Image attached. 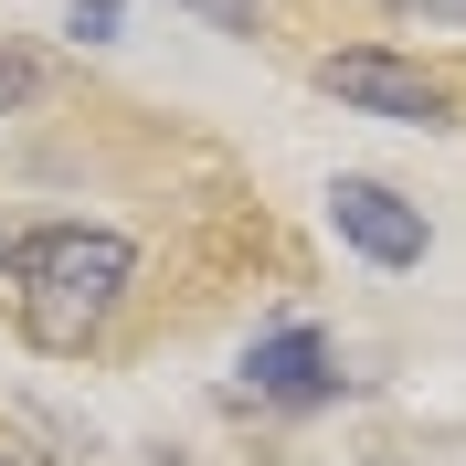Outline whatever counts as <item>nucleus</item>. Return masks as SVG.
I'll use <instances>...</instances> for the list:
<instances>
[{
	"mask_svg": "<svg viewBox=\"0 0 466 466\" xmlns=\"http://www.w3.org/2000/svg\"><path fill=\"white\" fill-rule=\"evenodd\" d=\"M138 287V244L106 223H43L11 244V308H22V339L54 350V360H86L96 339L116 329Z\"/></svg>",
	"mask_w": 466,
	"mask_h": 466,
	"instance_id": "f257e3e1",
	"label": "nucleus"
},
{
	"mask_svg": "<svg viewBox=\"0 0 466 466\" xmlns=\"http://www.w3.org/2000/svg\"><path fill=\"white\" fill-rule=\"evenodd\" d=\"M319 96H339V106H360V116H392V127H456V86H445L435 64L381 54V43L319 54Z\"/></svg>",
	"mask_w": 466,
	"mask_h": 466,
	"instance_id": "f03ea898",
	"label": "nucleus"
},
{
	"mask_svg": "<svg viewBox=\"0 0 466 466\" xmlns=\"http://www.w3.org/2000/svg\"><path fill=\"white\" fill-rule=\"evenodd\" d=\"M329 223H339L350 255H371V265H424V244H435V223L392 191V180H329Z\"/></svg>",
	"mask_w": 466,
	"mask_h": 466,
	"instance_id": "7ed1b4c3",
	"label": "nucleus"
},
{
	"mask_svg": "<svg viewBox=\"0 0 466 466\" xmlns=\"http://www.w3.org/2000/svg\"><path fill=\"white\" fill-rule=\"evenodd\" d=\"M244 392H265V403H329V392H339L329 339H319V329H276V339H255V350H244Z\"/></svg>",
	"mask_w": 466,
	"mask_h": 466,
	"instance_id": "20e7f679",
	"label": "nucleus"
},
{
	"mask_svg": "<svg viewBox=\"0 0 466 466\" xmlns=\"http://www.w3.org/2000/svg\"><path fill=\"white\" fill-rule=\"evenodd\" d=\"M32 96H43V54L0 43V116H11V106H32Z\"/></svg>",
	"mask_w": 466,
	"mask_h": 466,
	"instance_id": "39448f33",
	"label": "nucleus"
},
{
	"mask_svg": "<svg viewBox=\"0 0 466 466\" xmlns=\"http://www.w3.org/2000/svg\"><path fill=\"white\" fill-rule=\"evenodd\" d=\"M392 22H424V32H466V0H381Z\"/></svg>",
	"mask_w": 466,
	"mask_h": 466,
	"instance_id": "423d86ee",
	"label": "nucleus"
},
{
	"mask_svg": "<svg viewBox=\"0 0 466 466\" xmlns=\"http://www.w3.org/2000/svg\"><path fill=\"white\" fill-rule=\"evenodd\" d=\"M64 32H75V43H116V0H75Z\"/></svg>",
	"mask_w": 466,
	"mask_h": 466,
	"instance_id": "0eeeda50",
	"label": "nucleus"
},
{
	"mask_svg": "<svg viewBox=\"0 0 466 466\" xmlns=\"http://www.w3.org/2000/svg\"><path fill=\"white\" fill-rule=\"evenodd\" d=\"M191 11H202L212 32H255V0H191Z\"/></svg>",
	"mask_w": 466,
	"mask_h": 466,
	"instance_id": "6e6552de",
	"label": "nucleus"
},
{
	"mask_svg": "<svg viewBox=\"0 0 466 466\" xmlns=\"http://www.w3.org/2000/svg\"><path fill=\"white\" fill-rule=\"evenodd\" d=\"M0 466H54V456H43L32 435H11V424H0Z\"/></svg>",
	"mask_w": 466,
	"mask_h": 466,
	"instance_id": "1a4fd4ad",
	"label": "nucleus"
},
{
	"mask_svg": "<svg viewBox=\"0 0 466 466\" xmlns=\"http://www.w3.org/2000/svg\"><path fill=\"white\" fill-rule=\"evenodd\" d=\"M0 276H11V233H0Z\"/></svg>",
	"mask_w": 466,
	"mask_h": 466,
	"instance_id": "9d476101",
	"label": "nucleus"
}]
</instances>
